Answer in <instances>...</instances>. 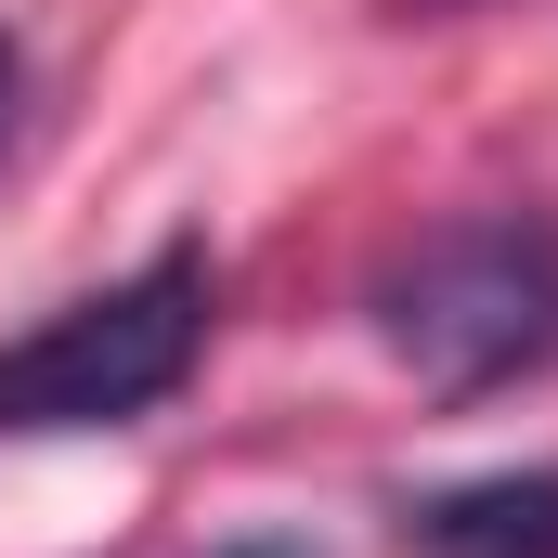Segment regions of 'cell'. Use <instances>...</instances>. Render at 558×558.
Instances as JSON below:
<instances>
[{"label":"cell","mask_w":558,"mask_h":558,"mask_svg":"<svg viewBox=\"0 0 558 558\" xmlns=\"http://www.w3.org/2000/svg\"><path fill=\"white\" fill-rule=\"evenodd\" d=\"M13 105H26V65H13V39H0V143H13Z\"/></svg>","instance_id":"obj_4"},{"label":"cell","mask_w":558,"mask_h":558,"mask_svg":"<svg viewBox=\"0 0 558 558\" xmlns=\"http://www.w3.org/2000/svg\"><path fill=\"white\" fill-rule=\"evenodd\" d=\"M428 558H558V468H494V481H454L403 520Z\"/></svg>","instance_id":"obj_3"},{"label":"cell","mask_w":558,"mask_h":558,"mask_svg":"<svg viewBox=\"0 0 558 558\" xmlns=\"http://www.w3.org/2000/svg\"><path fill=\"white\" fill-rule=\"evenodd\" d=\"M247 558H286V546H247Z\"/></svg>","instance_id":"obj_5"},{"label":"cell","mask_w":558,"mask_h":558,"mask_svg":"<svg viewBox=\"0 0 558 558\" xmlns=\"http://www.w3.org/2000/svg\"><path fill=\"white\" fill-rule=\"evenodd\" d=\"M195 351H208V260L156 247L143 274L65 299L0 351V428H131L195 377Z\"/></svg>","instance_id":"obj_2"},{"label":"cell","mask_w":558,"mask_h":558,"mask_svg":"<svg viewBox=\"0 0 558 558\" xmlns=\"http://www.w3.org/2000/svg\"><path fill=\"white\" fill-rule=\"evenodd\" d=\"M364 312H377L390 364L416 377L428 403L520 390V377L558 364V221H533V208L428 221L403 260H377Z\"/></svg>","instance_id":"obj_1"}]
</instances>
